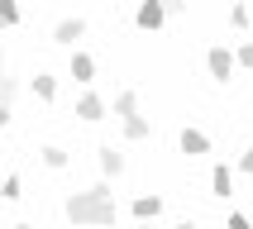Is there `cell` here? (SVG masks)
Instances as JSON below:
<instances>
[{"mask_svg": "<svg viewBox=\"0 0 253 229\" xmlns=\"http://www.w3.org/2000/svg\"><path fill=\"white\" fill-rule=\"evenodd\" d=\"M67 220L72 225H91V229H105L115 225V200H110V182H96V186H86V191H72L67 196Z\"/></svg>", "mask_w": 253, "mask_h": 229, "instance_id": "1", "label": "cell"}, {"mask_svg": "<svg viewBox=\"0 0 253 229\" xmlns=\"http://www.w3.org/2000/svg\"><path fill=\"white\" fill-rule=\"evenodd\" d=\"M163 19H168V10H163V0H139V14H134V24L139 29H163Z\"/></svg>", "mask_w": 253, "mask_h": 229, "instance_id": "2", "label": "cell"}, {"mask_svg": "<svg viewBox=\"0 0 253 229\" xmlns=\"http://www.w3.org/2000/svg\"><path fill=\"white\" fill-rule=\"evenodd\" d=\"M211 76L215 81H229V72H234V57H229V48H211Z\"/></svg>", "mask_w": 253, "mask_h": 229, "instance_id": "3", "label": "cell"}, {"mask_svg": "<svg viewBox=\"0 0 253 229\" xmlns=\"http://www.w3.org/2000/svg\"><path fill=\"white\" fill-rule=\"evenodd\" d=\"M77 119H91V124H96V119H105V100L86 91V96L77 100Z\"/></svg>", "mask_w": 253, "mask_h": 229, "instance_id": "4", "label": "cell"}, {"mask_svg": "<svg viewBox=\"0 0 253 229\" xmlns=\"http://www.w3.org/2000/svg\"><path fill=\"white\" fill-rule=\"evenodd\" d=\"M100 172H105V177H120V172H125V153H120L115 143L100 148Z\"/></svg>", "mask_w": 253, "mask_h": 229, "instance_id": "5", "label": "cell"}, {"mask_svg": "<svg viewBox=\"0 0 253 229\" xmlns=\"http://www.w3.org/2000/svg\"><path fill=\"white\" fill-rule=\"evenodd\" d=\"M82 34H86V19H62V24L53 29V38H57V43H67V48L82 38Z\"/></svg>", "mask_w": 253, "mask_h": 229, "instance_id": "6", "label": "cell"}, {"mask_svg": "<svg viewBox=\"0 0 253 229\" xmlns=\"http://www.w3.org/2000/svg\"><path fill=\"white\" fill-rule=\"evenodd\" d=\"M158 215H163V196H139L134 200V220H158Z\"/></svg>", "mask_w": 253, "mask_h": 229, "instance_id": "7", "label": "cell"}, {"mask_svg": "<svg viewBox=\"0 0 253 229\" xmlns=\"http://www.w3.org/2000/svg\"><path fill=\"white\" fill-rule=\"evenodd\" d=\"M206 148H211V139H206L201 129H182V153L201 157V153H206Z\"/></svg>", "mask_w": 253, "mask_h": 229, "instance_id": "8", "label": "cell"}, {"mask_svg": "<svg viewBox=\"0 0 253 229\" xmlns=\"http://www.w3.org/2000/svg\"><path fill=\"white\" fill-rule=\"evenodd\" d=\"M72 76H77V81H96V62H91V57L86 53H72Z\"/></svg>", "mask_w": 253, "mask_h": 229, "instance_id": "9", "label": "cell"}, {"mask_svg": "<svg viewBox=\"0 0 253 229\" xmlns=\"http://www.w3.org/2000/svg\"><path fill=\"white\" fill-rule=\"evenodd\" d=\"M211 186H215V196H225V200H229V191H234V177H229V167H225V162L211 172Z\"/></svg>", "mask_w": 253, "mask_h": 229, "instance_id": "10", "label": "cell"}, {"mask_svg": "<svg viewBox=\"0 0 253 229\" xmlns=\"http://www.w3.org/2000/svg\"><path fill=\"white\" fill-rule=\"evenodd\" d=\"M120 124H125V139H148V119L143 114H125Z\"/></svg>", "mask_w": 253, "mask_h": 229, "instance_id": "11", "label": "cell"}, {"mask_svg": "<svg viewBox=\"0 0 253 229\" xmlns=\"http://www.w3.org/2000/svg\"><path fill=\"white\" fill-rule=\"evenodd\" d=\"M34 96H39V100H53V96H57V76L39 72V76H34Z\"/></svg>", "mask_w": 253, "mask_h": 229, "instance_id": "12", "label": "cell"}, {"mask_svg": "<svg viewBox=\"0 0 253 229\" xmlns=\"http://www.w3.org/2000/svg\"><path fill=\"white\" fill-rule=\"evenodd\" d=\"M115 114H120V119H125V114H139V96H134V91H120V96H115Z\"/></svg>", "mask_w": 253, "mask_h": 229, "instance_id": "13", "label": "cell"}, {"mask_svg": "<svg viewBox=\"0 0 253 229\" xmlns=\"http://www.w3.org/2000/svg\"><path fill=\"white\" fill-rule=\"evenodd\" d=\"M19 24V0H0V29Z\"/></svg>", "mask_w": 253, "mask_h": 229, "instance_id": "14", "label": "cell"}, {"mask_svg": "<svg viewBox=\"0 0 253 229\" xmlns=\"http://www.w3.org/2000/svg\"><path fill=\"white\" fill-rule=\"evenodd\" d=\"M0 196H5V200H19V196H24V191H19V177H5V182H0Z\"/></svg>", "mask_w": 253, "mask_h": 229, "instance_id": "15", "label": "cell"}, {"mask_svg": "<svg viewBox=\"0 0 253 229\" xmlns=\"http://www.w3.org/2000/svg\"><path fill=\"white\" fill-rule=\"evenodd\" d=\"M14 91H19V81H14V76H0V105H10Z\"/></svg>", "mask_w": 253, "mask_h": 229, "instance_id": "16", "label": "cell"}, {"mask_svg": "<svg viewBox=\"0 0 253 229\" xmlns=\"http://www.w3.org/2000/svg\"><path fill=\"white\" fill-rule=\"evenodd\" d=\"M43 162H48V167H67V153H62V148H43Z\"/></svg>", "mask_w": 253, "mask_h": 229, "instance_id": "17", "label": "cell"}, {"mask_svg": "<svg viewBox=\"0 0 253 229\" xmlns=\"http://www.w3.org/2000/svg\"><path fill=\"white\" fill-rule=\"evenodd\" d=\"M229 19H234V29H249V10L244 5H229Z\"/></svg>", "mask_w": 253, "mask_h": 229, "instance_id": "18", "label": "cell"}, {"mask_svg": "<svg viewBox=\"0 0 253 229\" xmlns=\"http://www.w3.org/2000/svg\"><path fill=\"white\" fill-rule=\"evenodd\" d=\"M234 62H239V67H253V43H244L239 53H234Z\"/></svg>", "mask_w": 253, "mask_h": 229, "instance_id": "19", "label": "cell"}, {"mask_svg": "<svg viewBox=\"0 0 253 229\" xmlns=\"http://www.w3.org/2000/svg\"><path fill=\"white\" fill-rule=\"evenodd\" d=\"M229 229H253V225H249V215H229Z\"/></svg>", "mask_w": 253, "mask_h": 229, "instance_id": "20", "label": "cell"}, {"mask_svg": "<svg viewBox=\"0 0 253 229\" xmlns=\"http://www.w3.org/2000/svg\"><path fill=\"white\" fill-rule=\"evenodd\" d=\"M239 172H249V177H253V148H249V153L239 157Z\"/></svg>", "mask_w": 253, "mask_h": 229, "instance_id": "21", "label": "cell"}, {"mask_svg": "<svg viewBox=\"0 0 253 229\" xmlns=\"http://www.w3.org/2000/svg\"><path fill=\"white\" fill-rule=\"evenodd\" d=\"M10 124V105H0V129Z\"/></svg>", "mask_w": 253, "mask_h": 229, "instance_id": "22", "label": "cell"}, {"mask_svg": "<svg viewBox=\"0 0 253 229\" xmlns=\"http://www.w3.org/2000/svg\"><path fill=\"white\" fill-rule=\"evenodd\" d=\"M172 229H191V220H182V225H172Z\"/></svg>", "mask_w": 253, "mask_h": 229, "instance_id": "23", "label": "cell"}, {"mask_svg": "<svg viewBox=\"0 0 253 229\" xmlns=\"http://www.w3.org/2000/svg\"><path fill=\"white\" fill-rule=\"evenodd\" d=\"M143 229H153V220H143Z\"/></svg>", "mask_w": 253, "mask_h": 229, "instance_id": "24", "label": "cell"}, {"mask_svg": "<svg viewBox=\"0 0 253 229\" xmlns=\"http://www.w3.org/2000/svg\"><path fill=\"white\" fill-rule=\"evenodd\" d=\"M14 229H34V225H14Z\"/></svg>", "mask_w": 253, "mask_h": 229, "instance_id": "25", "label": "cell"}, {"mask_svg": "<svg viewBox=\"0 0 253 229\" xmlns=\"http://www.w3.org/2000/svg\"><path fill=\"white\" fill-rule=\"evenodd\" d=\"M110 5H120V0H110Z\"/></svg>", "mask_w": 253, "mask_h": 229, "instance_id": "26", "label": "cell"}]
</instances>
